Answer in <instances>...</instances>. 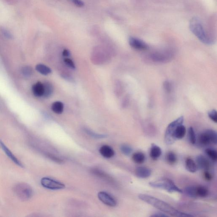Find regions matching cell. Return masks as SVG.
Here are the masks:
<instances>
[{
	"label": "cell",
	"mask_w": 217,
	"mask_h": 217,
	"mask_svg": "<svg viewBox=\"0 0 217 217\" xmlns=\"http://www.w3.org/2000/svg\"><path fill=\"white\" fill-rule=\"evenodd\" d=\"M138 198L145 203L151 205L165 214H169L172 216H193L192 214L181 212L165 202L150 195L141 194L139 195Z\"/></svg>",
	"instance_id": "obj_1"
},
{
	"label": "cell",
	"mask_w": 217,
	"mask_h": 217,
	"mask_svg": "<svg viewBox=\"0 0 217 217\" xmlns=\"http://www.w3.org/2000/svg\"><path fill=\"white\" fill-rule=\"evenodd\" d=\"M189 27L190 31L200 41L206 45L213 43V40L207 35L202 23L196 18H193L190 20Z\"/></svg>",
	"instance_id": "obj_2"
},
{
	"label": "cell",
	"mask_w": 217,
	"mask_h": 217,
	"mask_svg": "<svg viewBox=\"0 0 217 217\" xmlns=\"http://www.w3.org/2000/svg\"><path fill=\"white\" fill-rule=\"evenodd\" d=\"M151 187L163 189L169 193L177 192L182 193L183 191L179 188L171 179L167 178L159 179L149 183Z\"/></svg>",
	"instance_id": "obj_3"
},
{
	"label": "cell",
	"mask_w": 217,
	"mask_h": 217,
	"mask_svg": "<svg viewBox=\"0 0 217 217\" xmlns=\"http://www.w3.org/2000/svg\"><path fill=\"white\" fill-rule=\"evenodd\" d=\"M199 144L204 146L217 144L216 132L213 129H207L201 133L198 137Z\"/></svg>",
	"instance_id": "obj_4"
},
{
	"label": "cell",
	"mask_w": 217,
	"mask_h": 217,
	"mask_svg": "<svg viewBox=\"0 0 217 217\" xmlns=\"http://www.w3.org/2000/svg\"><path fill=\"white\" fill-rule=\"evenodd\" d=\"M184 192L187 196L193 198H205L209 193L208 189L201 185L187 187L184 190Z\"/></svg>",
	"instance_id": "obj_5"
},
{
	"label": "cell",
	"mask_w": 217,
	"mask_h": 217,
	"mask_svg": "<svg viewBox=\"0 0 217 217\" xmlns=\"http://www.w3.org/2000/svg\"><path fill=\"white\" fill-rule=\"evenodd\" d=\"M184 121L183 116H181L168 125L166 129L165 135V143L167 145H171L174 142L173 139H172V134H173V132L177 126L183 124Z\"/></svg>",
	"instance_id": "obj_6"
},
{
	"label": "cell",
	"mask_w": 217,
	"mask_h": 217,
	"mask_svg": "<svg viewBox=\"0 0 217 217\" xmlns=\"http://www.w3.org/2000/svg\"><path fill=\"white\" fill-rule=\"evenodd\" d=\"M14 191L17 196L23 200H27L33 194L31 188L25 183H20L16 185Z\"/></svg>",
	"instance_id": "obj_7"
},
{
	"label": "cell",
	"mask_w": 217,
	"mask_h": 217,
	"mask_svg": "<svg viewBox=\"0 0 217 217\" xmlns=\"http://www.w3.org/2000/svg\"><path fill=\"white\" fill-rule=\"evenodd\" d=\"M173 56V54L170 52H160L151 54L150 57L151 60L154 62L162 63L169 62Z\"/></svg>",
	"instance_id": "obj_8"
},
{
	"label": "cell",
	"mask_w": 217,
	"mask_h": 217,
	"mask_svg": "<svg viewBox=\"0 0 217 217\" xmlns=\"http://www.w3.org/2000/svg\"><path fill=\"white\" fill-rule=\"evenodd\" d=\"M41 184L43 187L51 190H60L65 187V185L62 183L47 177L42 178Z\"/></svg>",
	"instance_id": "obj_9"
},
{
	"label": "cell",
	"mask_w": 217,
	"mask_h": 217,
	"mask_svg": "<svg viewBox=\"0 0 217 217\" xmlns=\"http://www.w3.org/2000/svg\"><path fill=\"white\" fill-rule=\"evenodd\" d=\"M128 42L131 47L138 50H145L149 48V46L145 42L136 37H130Z\"/></svg>",
	"instance_id": "obj_10"
},
{
	"label": "cell",
	"mask_w": 217,
	"mask_h": 217,
	"mask_svg": "<svg viewBox=\"0 0 217 217\" xmlns=\"http://www.w3.org/2000/svg\"><path fill=\"white\" fill-rule=\"evenodd\" d=\"M98 198L103 203L110 207H115L117 204L114 198L107 193L103 191L99 192L98 193Z\"/></svg>",
	"instance_id": "obj_11"
},
{
	"label": "cell",
	"mask_w": 217,
	"mask_h": 217,
	"mask_svg": "<svg viewBox=\"0 0 217 217\" xmlns=\"http://www.w3.org/2000/svg\"><path fill=\"white\" fill-rule=\"evenodd\" d=\"M196 162L197 166L204 171H208L210 169L211 165L209 160L202 155H199L196 157Z\"/></svg>",
	"instance_id": "obj_12"
},
{
	"label": "cell",
	"mask_w": 217,
	"mask_h": 217,
	"mask_svg": "<svg viewBox=\"0 0 217 217\" xmlns=\"http://www.w3.org/2000/svg\"><path fill=\"white\" fill-rule=\"evenodd\" d=\"M186 129L183 124L180 125L176 127L172 134V139L175 142L176 140H180L185 136Z\"/></svg>",
	"instance_id": "obj_13"
},
{
	"label": "cell",
	"mask_w": 217,
	"mask_h": 217,
	"mask_svg": "<svg viewBox=\"0 0 217 217\" xmlns=\"http://www.w3.org/2000/svg\"><path fill=\"white\" fill-rule=\"evenodd\" d=\"M0 147L2 148L3 151L5 153L6 155H7V156L9 157V159L11 160L14 163L18 165L20 167H23V165L21 163V162H20V161L13 155L11 151L9 150V149H8V148L6 146V145H5L4 143L1 140H0Z\"/></svg>",
	"instance_id": "obj_14"
},
{
	"label": "cell",
	"mask_w": 217,
	"mask_h": 217,
	"mask_svg": "<svg viewBox=\"0 0 217 217\" xmlns=\"http://www.w3.org/2000/svg\"><path fill=\"white\" fill-rule=\"evenodd\" d=\"M135 173L138 177L145 179L149 177L151 175V171L147 167H139L136 169Z\"/></svg>",
	"instance_id": "obj_15"
},
{
	"label": "cell",
	"mask_w": 217,
	"mask_h": 217,
	"mask_svg": "<svg viewBox=\"0 0 217 217\" xmlns=\"http://www.w3.org/2000/svg\"><path fill=\"white\" fill-rule=\"evenodd\" d=\"M100 155L103 157L106 158H110L113 157L115 155V151L109 145H104L101 146L99 150Z\"/></svg>",
	"instance_id": "obj_16"
},
{
	"label": "cell",
	"mask_w": 217,
	"mask_h": 217,
	"mask_svg": "<svg viewBox=\"0 0 217 217\" xmlns=\"http://www.w3.org/2000/svg\"><path fill=\"white\" fill-rule=\"evenodd\" d=\"M162 155V150L160 148L155 144H152L150 149V156L152 159L157 160Z\"/></svg>",
	"instance_id": "obj_17"
},
{
	"label": "cell",
	"mask_w": 217,
	"mask_h": 217,
	"mask_svg": "<svg viewBox=\"0 0 217 217\" xmlns=\"http://www.w3.org/2000/svg\"><path fill=\"white\" fill-rule=\"evenodd\" d=\"M33 93L34 95L37 97L43 96L44 94V85L41 82H37L32 87Z\"/></svg>",
	"instance_id": "obj_18"
},
{
	"label": "cell",
	"mask_w": 217,
	"mask_h": 217,
	"mask_svg": "<svg viewBox=\"0 0 217 217\" xmlns=\"http://www.w3.org/2000/svg\"><path fill=\"white\" fill-rule=\"evenodd\" d=\"M185 167L186 169L191 173L197 171L198 166L194 161L190 158H187L185 160Z\"/></svg>",
	"instance_id": "obj_19"
},
{
	"label": "cell",
	"mask_w": 217,
	"mask_h": 217,
	"mask_svg": "<svg viewBox=\"0 0 217 217\" xmlns=\"http://www.w3.org/2000/svg\"><path fill=\"white\" fill-rule=\"evenodd\" d=\"M92 173H94L95 175L101 178L102 179H105V180H106V181L109 182L110 183L112 184L113 183V180L111 177L100 170L93 169L92 170Z\"/></svg>",
	"instance_id": "obj_20"
},
{
	"label": "cell",
	"mask_w": 217,
	"mask_h": 217,
	"mask_svg": "<svg viewBox=\"0 0 217 217\" xmlns=\"http://www.w3.org/2000/svg\"><path fill=\"white\" fill-rule=\"evenodd\" d=\"M132 159L135 163L141 164L145 162V157L142 152H138L133 154Z\"/></svg>",
	"instance_id": "obj_21"
},
{
	"label": "cell",
	"mask_w": 217,
	"mask_h": 217,
	"mask_svg": "<svg viewBox=\"0 0 217 217\" xmlns=\"http://www.w3.org/2000/svg\"><path fill=\"white\" fill-rule=\"evenodd\" d=\"M52 109L55 113L58 114H61L63 111V104L61 102H55L52 105Z\"/></svg>",
	"instance_id": "obj_22"
},
{
	"label": "cell",
	"mask_w": 217,
	"mask_h": 217,
	"mask_svg": "<svg viewBox=\"0 0 217 217\" xmlns=\"http://www.w3.org/2000/svg\"><path fill=\"white\" fill-rule=\"evenodd\" d=\"M36 69L42 75H47L52 72V70L49 67L43 64H38L36 67Z\"/></svg>",
	"instance_id": "obj_23"
},
{
	"label": "cell",
	"mask_w": 217,
	"mask_h": 217,
	"mask_svg": "<svg viewBox=\"0 0 217 217\" xmlns=\"http://www.w3.org/2000/svg\"><path fill=\"white\" fill-rule=\"evenodd\" d=\"M44 85V94L43 96L45 97H48L52 95L53 93V86L52 84L48 82H46L43 84Z\"/></svg>",
	"instance_id": "obj_24"
},
{
	"label": "cell",
	"mask_w": 217,
	"mask_h": 217,
	"mask_svg": "<svg viewBox=\"0 0 217 217\" xmlns=\"http://www.w3.org/2000/svg\"><path fill=\"white\" fill-rule=\"evenodd\" d=\"M205 153L207 156L213 162H216L217 160V152L214 149L208 148L205 150Z\"/></svg>",
	"instance_id": "obj_25"
},
{
	"label": "cell",
	"mask_w": 217,
	"mask_h": 217,
	"mask_svg": "<svg viewBox=\"0 0 217 217\" xmlns=\"http://www.w3.org/2000/svg\"><path fill=\"white\" fill-rule=\"evenodd\" d=\"M177 160V159L176 155L174 152L172 151H170L168 153L166 156V160L169 164L174 165V164L176 163Z\"/></svg>",
	"instance_id": "obj_26"
},
{
	"label": "cell",
	"mask_w": 217,
	"mask_h": 217,
	"mask_svg": "<svg viewBox=\"0 0 217 217\" xmlns=\"http://www.w3.org/2000/svg\"><path fill=\"white\" fill-rule=\"evenodd\" d=\"M188 137L189 140L191 144H195L196 143V138L194 130L192 127H190L188 129Z\"/></svg>",
	"instance_id": "obj_27"
},
{
	"label": "cell",
	"mask_w": 217,
	"mask_h": 217,
	"mask_svg": "<svg viewBox=\"0 0 217 217\" xmlns=\"http://www.w3.org/2000/svg\"><path fill=\"white\" fill-rule=\"evenodd\" d=\"M121 150L124 155L128 156L132 153L133 149L129 145H122L121 147Z\"/></svg>",
	"instance_id": "obj_28"
},
{
	"label": "cell",
	"mask_w": 217,
	"mask_h": 217,
	"mask_svg": "<svg viewBox=\"0 0 217 217\" xmlns=\"http://www.w3.org/2000/svg\"><path fill=\"white\" fill-rule=\"evenodd\" d=\"M163 87L167 93H171L173 90V85L169 81H165L163 84Z\"/></svg>",
	"instance_id": "obj_29"
},
{
	"label": "cell",
	"mask_w": 217,
	"mask_h": 217,
	"mask_svg": "<svg viewBox=\"0 0 217 217\" xmlns=\"http://www.w3.org/2000/svg\"><path fill=\"white\" fill-rule=\"evenodd\" d=\"M208 117L212 121L217 123V113L215 110H213L209 111L208 113Z\"/></svg>",
	"instance_id": "obj_30"
},
{
	"label": "cell",
	"mask_w": 217,
	"mask_h": 217,
	"mask_svg": "<svg viewBox=\"0 0 217 217\" xmlns=\"http://www.w3.org/2000/svg\"><path fill=\"white\" fill-rule=\"evenodd\" d=\"M22 73L25 76H30L33 73L32 69L29 66L25 67L23 68Z\"/></svg>",
	"instance_id": "obj_31"
},
{
	"label": "cell",
	"mask_w": 217,
	"mask_h": 217,
	"mask_svg": "<svg viewBox=\"0 0 217 217\" xmlns=\"http://www.w3.org/2000/svg\"><path fill=\"white\" fill-rule=\"evenodd\" d=\"M64 62L68 67L69 68H71L72 69H74L75 68V65L74 63L73 62V61L71 59H69V58H65L64 59Z\"/></svg>",
	"instance_id": "obj_32"
},
{
	"label": "cell",
	"mask_w": 217,
	"mask_h": 217,
	"mask_svg": "<svg viewBox=\"0 0 217 217\" xmlns=\"http://www.w3.org/2000/svg\"><path fill=\"white\" fill-rule=\"evenodd\" d=\"M86 132H87V133H88L89 135L92 136L93 137H95V138H104L105 137V135L96 134V133H93V132L90 131V130H86Z\"/></svg>",
	"instance_id": "obj_33"
},
{
	"label": "cell",
	"mask_w": 217,
	"mask_h": 217,
	"mask_svg": "<svg viewBox=\"0 0 217 217\" xmlns=\"http://www.w3.org/2000/svg\"><path fill=\"white\" fill-rule=\"evenodd\" d=\"M2 34H3V35H4L6 38L8 39H12L13 38V35H12V34H11L8 30L5 29H2Z\"/></svg>",
	"instance_id": "obj_34"
},
{
	"label": "cell",
	"mask_w": 217,
	"mask_h": 217,
	"mask_svg": "<svg viewBox=\"0 0 217 217\" xmlns=\"http://www.w3.org/2000/svg\"><path fill=\"white\" fill-rule=\"evenodd\" d=\"M71 1L75 5L78 7H82L84 5V3L81 0H71Z\"/></svg>",
	"instance_id": "obj_35"
},
{
	"label": "cell",
	"mask_w": 217,
	"mask_h": 217,
	"mask_svg": "<svg viewBox=\"0 0 217 217\" xmlns=\"http://www.w3.org/2000/svg\"><path fill=\"white\" fill-rule=\"evenodd\" d=\"M203 175H204L205 179L207 181L211 180L212 178H213L211 174L209 172H208V171H205Z\"/></svg>",
	"instance_id": "obj_36"
},
{
	"label": "cell",
	"mask_w": 217,
	"mask_h": 217,
	"mask_svg": "<svg viewBox=\"0 0 217 217\" xmlns=\"http://www.w3.org/2000/svg\"><path fill=\"white\" fill-rule=\"evenodd\" d=\"M48 157H49L51 159L55 161V162H58V163H61L62 162V161L60 159L58 158V157L54 156V155H48Z\"/></svg>",
	"instance_id": "obj_37"
},
{
	"label": "cell",
	"mask_w": 217,
	"mask_h": 217,
	"mask_svg": "<svg viewBox=\"0 0 217 217\" xmlns=\"http://www.w3.org/2000/svg\"><path fill=\"white\" fill-rule=\"evenodd\" d=\"M151 216L152 217H166V216H168V215H167V214H163V213H155V214H152V215H151Z\"/></svg>",
	"instance_id": "obj_38"
},
{
	"label": "cell",
	"mask_w": 217,
	"mask_h": 217,
	"mask_svg": "<svg viewBox=\"0 0 217 217\" xmlns=\"http://www.w3.org/2000/svg\"><path fill=\"white\" fill-rule=\"evenodd\" d=\"M62 55L64 57H68L70 55V53L67 49H65L62 52Z\"/></svg>",
	"instance_id": "obj_39"
}]
</instances>
